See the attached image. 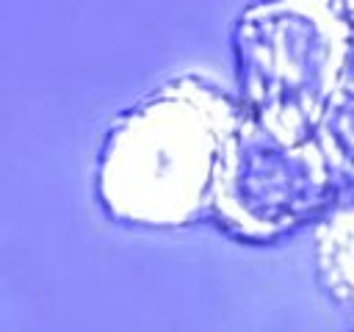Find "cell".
Segmentation results:
<instances>
[{
  "mask_svg": "<svg viewBox=\"0 0 354 332\" xmlns=\"http://www.w3.org/2000/svg\"><path fill=\"white\" fill-rule=\"evenodd\" d=\"M241 113L238 97L191 72L122 111L94 169L105 216L141 230H180L210 219L221 152Z\"/></svg>",
  "mask_w": 354,
  "mask_h": 332,
  "instance_id": "1",
  "label": "cell"
},
{
  "mask_svg": "<svg viewBox=\"0 0 354 332\" xmlns=\"http://www.w3.org/2000/svg\"><path fill=\"white\" fill-rule=\"evenodd\" d=\"M326 3H332L340 14H346V17L354 22V0H326Z\"/></svg>",
  "mask_w": 354,
  "mask_h": 332,
  "instance_id": "6",
  "label": "cell"
},
{
  "mask_svg": "<svg viewBox=\"0 0 354 332\" xmlns=\"http://www.w3.org/2000/svg\"><path fill=\"white\" fill-rule=\"evenodd\" d=\"M243 113L279 138L313 136L354 72V22L326 0H252L230 28Z\"/></svg>",
  "mask_w": 354,
  "mask_h": 332,
  "instance_id": "2",
  "label": "cell"
},
{
  "mask_svg": "<svg viewBox=\"0 0 354 332\" xmlns=\"http://www.w3.org/2000/svg\"><path fill=\"white\" fill-rule=\"evenodd\" d=\"M313 263L326 296L354 310V196L337 199L313 227Z\"/></svg>",
  "mask_w": 354,
  "mask_h": 332,
  "instance_id": "4",
  "label": "cell"
},
{
  "mask_svg": "<svg viewBox=\"0 0 354 332\" xmlns=\"http://www.w3.org/2000/svg\"><path fill=\"white\" fill-rule=\"evenodd\" d=\"M313 138L318 141L337 185L354 194V72L329 97Z\"/></svg>",
  "mask_w": 354,
  "mask_h": 332,
  "instance_id": "5",
  "label": "cell"
},
{
  "mask_svg": "<svg viewBox=\"0 0 354 332\" xmlns=\"http://www.w3.org/2000/svg\"><path fill=\"white\" fill-rule=\"evenodd\" d=\"M340 185L313 136L288 141L241 113L213 183L210 219L227 238L268 246L315 227Z\"/></svg>",
  "mask_w": 354,
  "mask_h": 332,
  "instance_id": "3",
  "label": "cell"
}]
</instances>
